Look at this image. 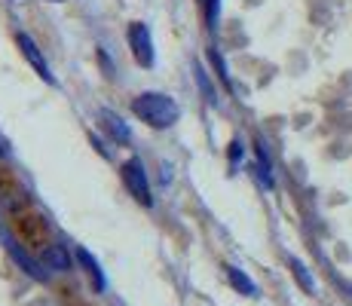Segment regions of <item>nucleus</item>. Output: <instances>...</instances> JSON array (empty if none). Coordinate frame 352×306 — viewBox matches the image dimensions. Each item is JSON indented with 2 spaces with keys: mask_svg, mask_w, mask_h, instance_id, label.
I'll return each mask as SVG.
<instances>
[{
  "mask_svg": "<svg viewBox=\"0 0 352 306\" xmlns=\"http://www.w3.org/2000/svg\"><path fill=\"white\" fill-rule=\"evenodd\" d=\"M129 37V50H132L135 61H138L141 67H153V61H157V52H153V37H151V28H147L144 22H132L126 31Z\"/></svg>",
  "mask_w": 352,
  "mask_h": 306,
  "instance_id": "7ed1b4c3",
  "label": "nucleus"
},
{
  "mask_svg": "<svg viewBox=\"0 0 352 306\" xmlns=\"http://www.w3.org/2000/svg\"><path fill=\"white\" fill-rule=\"evenodd\" d=\"M132 113L151 129H168L181 117V107L172 95L166 92H141L132 101Z\"/></svg>",
  "mask_w": 352,
  "mask_h": 306,
  "instance_id": "f257e3e1",
  "label": "nucleus"
},
{
  "mask_svg": "<svg viewBox=\"0 0 352 306\" xmlns=\"http://www.w3.org/2000/svg\"><path fill=\"white\" fill-rule=\"evenodd\" d=\"M257 162H261V178L267 187H273V175H270V160H267V151H263V144H257Z\"/></svg>",
  "mask_w": 352,
  "mask_h": 306,
  "instance_id": "9b49d317",
  "label": "nucleus"
},
{
  "mask_svg": "<svg viewBox=\"0 0 352 306\" xmlns=\"http://www.w3.org/2000/svg\"><path fill=\"white\" fill-rule=\"evenodd\" d=\"M227 278H230V285H233L236 291H242V294H248V297L257 294V285L245 273H242L239 267H227Z\"/></svg>",
  "mask_w": 352,
  "mask_h": 306,
  "instance_id": "1a4fd4ad",
  "label": "nucleus"
},
{
  "mask_svg": "<svg viewBox=\"0 0 352 306\" xmlns=\"http://www.w3.org/2000/svg\"><path fill=\"white\" fill-rule=\"evenodd\" d=\"M291 270H294V276H297V282H300V288H303V291H316V282L309 278L307 267H303L300 261H291Z\"/></svg>",
  "mask_w": 352,
  "mask_h": 306,
  "instance_id": "9d476101",
  "label": "nucleus"
},
{
  "mask_svg": "<svg viewBox=\"0 0 352 306\" xmlns=\"http://www.w3.org/2000/svg\"><path fill=\"white\" fill-rule=\"evenodd\" d=\"M52 3H58V0H52Z\"/></svg>",
  "mask_w": 352,
  "mask_h": 306,
  "instance_id": "f8f14e48",
  "label": "nucleus"
},
{
  "mask_svg": "<svg viewBox=\"0 0 352 306\" xmlns=\"http://www.w3.org/2000/svg\"><path fill=\"white\" fill-rule=\"evenodd\" d=\"M120 178H123L126 190L132 193L135 202H141L144 208L153 206V193H151V181H147V172H144V162L138 156H129V160L120 166Z\"/></svg>",
  "mask_w": 352,
  "mask_h": 306,
  "instance_id": "f03ea898",
  "label": "nucleus"
},
{
  "mask_svg": "<svg viewBox=\"0 0 352 306\" xmlns=\"http://www.w3.org/2000/svg\"><path fill=\"white\" fill-rule=\"evenodd\" d=\"M43 261H46V267L56 270V273H67V270H71V254H67L65 245H46Z\"/></svg>",
  "mask_w": 352,
  "mask_h": 306,
  "instance_id": "0eeeda50",
  "label": "nucleus"
},
{
  "mask_svg": "<svg viewBox=\"0 0 352 306\" xmlns=\"http://www.w3.org/2000/svg\"><path fill=\"white\" fill-rule=\"evenodd\" d=\"M16 43H19V52L25 56V61L37 71V77L40 80H46L50 86H56V74H52V67H50V61H46V56L40 52V46L34 43V37L31 34H25V31H19L16 34Z\"/></svg>",
  "mask_w": 352,
  "mask_h": 306,
  "instance_id": "20e7f679",
  "label": "nucleus"
},
{
  "mask_svg": "<svg viewBox=\"0 0 352 306\" xmlns=\"http://www.w3.org/2000/svg\"><path fill=\"white\" fill-rule=\"evenodd\" d=\"M77 261L86 267V273L96 278V288H98V291H104V288H107V282H104V273H101V267H98L96 257H92L86 248H77Z\"/></svg>",
  "mask_w": 352,
  "mask_h": 306,
  "instance_id": "6e6552de",
  "label": "nucleus"
},
{
  "mask_svg": "<svg viewBox=\"0 0 352 306\" xmlns=\"http://www.w3.org/2000/svg\"><path fill=\"white\" fill-rule=\"evenodd\" d=\"M0 239H3V245H6V251H10V254H12V261H16V263H19V267H22V270H25V273H28V276H34V278H43V273H40V270H37V263H34V261H31V257H28V254H25V251H22V248H19V242H16V239H12V236H10V233H6V230H0Z\"/></svg>",
  "mask_w": 352,
  "mask_h": 306,
  "instance_id": "39448f33",
  "label": "nucleus"
},
{
  "mask_svg": "<svg viewBox=\"0 0 352 306\" xmlns=\"http://www.w3.org/2000/svg\"><path fill=\"white\" fill-rule=\"evenodd\" d=\"M101 126H104L107 135H111L113 141H120V144H129V141H132V129H129L113 111H101Z\"/></svg>",
  "mask_w": 352,
  "mask_h": 306,
  "instance_id": "423d86ee",
  "label": "nucleus"
}]
</instances>
